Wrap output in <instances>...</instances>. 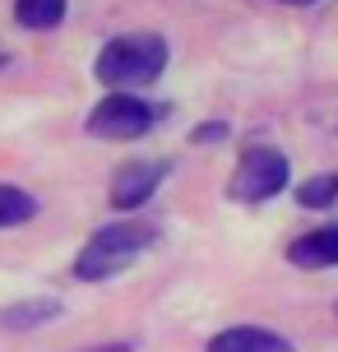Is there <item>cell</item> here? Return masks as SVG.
Wrapping results in <instances>:
<instances>
[{"label": "cell", "mask_w": 338, "mask_h": 352, "mask_svg": "<svg viewBox=\"0 0 338 352\" xmlns=\"http://www.w3.org/2000/svg\"><path fill=\"white\" fill-rule=\"evenodd\" d=\"M167 172H172V162H167V158L125 162L121 172L111 176V190H107L111 209H116V213H135V209H144V204L158 195V186L167 181Z\"/></svg>", "instance_id": "cell-5"}, {"label": "cell", "mask_w": 338, "mask_h": 352, "mask_svg": "<svg viewBox=\"0 0 338 352\" xmlns=\"http://www.w3.org/2000/svg\"><path fill=\"white\" fill-rule=\"evenodd\" d=\"M158 116H162V107L144 102L139 93H107L102 102H93L84 130L102 144H125V140H144L158 125Z\"/></svg>", "instance_id": "cell-3"}, {"label": "cell", "mask_w": 338, "mask_h": 352, "mask_svg": "<svg viewBox=\"0 0 338 352\" xmlns=\"http://www.w3.org/2000/svg\"><path fill=\"white\" fill-rule=\"evenodd\" d=\"M60 311H65L60 297H23V301L0 306V324L14 329V334H23V329H42V324H52Z\"/></svg>", "instance_id": "cell-8"}, {"label": "cell", "mask_w": 338, "mask_h": 352, "mask_svg": "<svg viewBox=\"0 0 338 352\" xmlns=\"http://www.w3.org/2000/svg\"><path fill=\"white\" fill-rule=\"evenodd\" d=\"M167 60L172 52L162 33H116L111 42H102L93 74H98V84H107V93H135V88L158 84Z\"/></svg>", "instance_id": "cell-1"}, {"label": "cell", "mask_w": 338, "mask_h": 352, "mask_svg": "<svg viewBox=\"0 0 338 352\" xmlns=\"http://www.w3.org/2000/svg\"><path fill=\"white\" fill-rule=\"evenodd\" d=\"M278 5H297V10H306V5H315V0H278Z\"/></svg>", "instance_id": "cell-14"}, {"label": "cell", "mask_w": 338, "mask_h": 352, "mask_svg": "<svg viewBox=\"0 0 338 352\" xmlns=\"http://www.w3.org/2000/svg\"><path fill=\"white\" fill-rule=\"evenodd\" d=\"M287 176H292V167H287L283 148H273V144H250L246 153L236 158V167H232L227 195L236 204H264V199L287 190Z\"/></svg>", "instance_id": "cell-4"}, {"label": "cell", "mask_w": 338, "mask_h": 352, "mask_svg": "<svg viewBox=\"0 0 338 352\" xmlns=\"http://www.w3.org/2000/svg\"><path fill=\"white\" fill-rule=\"evenodd\" d=\"M218 140H227V121H199L190 130V144H218Z\"/></svg>", "instance_id": "cell-12"}, {"label": "cell", "mask_w": 338, "mask_h": 352, "mask_svg": "<svg viewBox=\"0 0 338 352\" xmlns=\"http://www.w3.org/2000/svg\"><path fill=\"white\" fill-rule=\"evenodd\" d=\"M153 241H158V228L148 218H111L107 228H98L84 241V250L70 264V274L79 283H107L116 274H125Z\"/></svg>", "instance_id": "cell-2"}, {"label": "cell", "mask_w": 338, "mask_h": 352, "mask_svg": "<svg viewBox=\"0 0 338 352\" xmlns=\"http://www.w3.org/2000/svg\"><path fill=\"white\" fill-rule=\"evenodd\" d=\"M204 352H297V348H292V338H283L269 324H227L204 343Z\"/></svg>", "instance_id": "cell-6"}, {"label": "cell", "mask_w": 338, "mask_h": 352, "mask_svg": "<svg viewBox=\"0 0 338 352\" xmlns=\"http://www.w3.org/2000/svg\"><path fill=\"white\" fill-rule=\"evenodd\" d=\"M287 264L297 269H338V223L311 228L287 241Z\"/></svg>", "instance_id": "cell-7"}, {"label": "cell", "mask_w": 338, "mask_h": 352, "mask_svg": "<svg viewBox=\"0 0 338 352\" xmlns=\"http://www.w3.org/2000/svg\"><path fill=\"white\" fill-rule=\"evenodd\" d=\"M5 60H10V56H0V65H5Z\"/></svg>", "instance_id": "cell-15"}, {"label": "cell", "mask_w": 338, "mask_h": 352, "mask_svg": "<svg viewBox=\"0 0 338 352\" xmlns=\"http://www.w3.org/2000/svg\"><path fill=\"white\" fill-rule=\"evenodd\" d=\"M28 218H37V199L19 186H0V232L5 228H23Z\"/></svg>", "instance_id": "cell-11"}, {"label": "cell", "mask_w": 338, "mask_h": 352, "mask_svg": "<svg viewBox=\"0 0 338 352\" xmlns=\"http://www.w3.org/2000/svg\"><path fill=\"white\" fill-rule=\"evenodd\" d=\"M70 10V0H14V23L28 33H52Z\"/></svg>", "instance_id": "cell-9"}, {"label": "cell", "mask_w": 338, "mask_h": 352, "mask_svg": "<svg viewBox=\"0 0 338 352\" xmlns=\"http://www.w3.org/2000/svg\"><path fill=\"white\" fill-rule=\"evenodd\" d=\"M297 204L302 209H334L338 204V172H315L297 186Z\"/></svg>", "instance_id": "cell-10"}, {"label": "cell", "mask_w": 338, "mask_h": 352, "mask_svg": "<svg viewBox=\"0 0 338 352\" xmlns=\"http://www.w3.org/2000/svg\"><path fill=\"white\" fill-rule=\"evenodd\" d=\"M89 352H135V343H102V348H89Z\"/></svg>", "instance_id": "cell-13"}]
</instances>
